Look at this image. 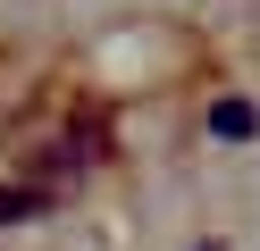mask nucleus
Listing matches in <instances>:
<instances>
[{
	"label": "nucleus",
	"instance_id": "1",
	"mask_svg": "<svg viewBox=\"0 0 260 251\" xmlns=\"http://www.w3.org/2000/svg\"><path fill=\"white\" fill-rule=\"evenodd\" d=\"M210 134H218V142H252V134H260V109H252V100H235V92L210 100Z\"/></svg>",
	"mask_w": 260,
	"mask_h": 251
},
{
	"label": "nucleus",
	"instance_id": "2",
	"mask_svg": "<svg viewBox=\"0 0 260 251\" xmlns=\"http://www.w3.org/2000/svg\"><path fill=\"white\" fill-rule=\"evenodd\" d=\"M34 209H42L34 184H9V193H0V226H17V218H34Z\"/></svg>",
	"mask_w": 260,
	"mask_h": 251
}]
</instances>
